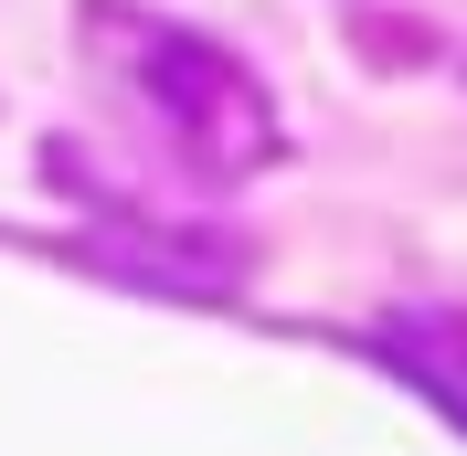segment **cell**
Segmentation results:
<instances>
[{
	"label": "cell",
	"instance_id": "cell-1",
	"mask_svg": "<svg viewBox=\"0 0 467 456\" xmlns=\"http://www.w3.org/2000/svg\"><path fill=\"white\" fill-rule=\"evenodd\" d=\"M86 43L107 54V75L128 86V107L149 117V139L171 149L181 171L223 192V181L265 171L276 160V107L223 43L160 22V11H128V0H86Z\"/></svg>",
	"mask_w": 467,
	"mask_h": 456
},
{
	"label": "cell",
	"instance_id": "cell-2",
	"mask_svg": "<svg viewBox=\"0 0 467 456\" xmlns=\"http://www.w3.org/2000/svg\"><path fill=\"white\" fill-rule=\"evenodd\" d=\"M372 350L436 403L446 425H467V308H393L372 329Z\"/></svg>",
	"mask_w": 467,
	"mask_h": 456
}]
</instances>
